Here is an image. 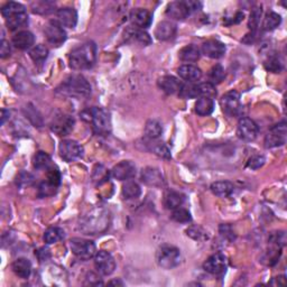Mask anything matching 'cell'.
Segmentation results:
<instances>
[{
    "label": "cell",
    "instance_id": "32",
    "mask_svg": "<svg viewBox=\"0 0 287 287\" xmlns=\"http://www.w3.org/2000/svg\"><path fill=\"white\" fill-rule=\"evenodd\" d=\"M121 194L126 200H134V198L139 197L141 194L140 186L138 185L134 181H127L123 185V190H121Z\"/></svg>",
    "mask_w": 287,
    "mask_h": 287
},
{
    "label": "cell",
    "instance_id": "28",
    "mask_svg": "<svg viewBox=\"0 0 287 287\" xmlns=\"http://www.w3.org/2000/svg\"><path fill=\"white\" fill-rule=\"evenodd\" d=\"M13 272L18 276V277L26 279L28 278L32 273V264L26 258H18L12 265Z\"/></svg>",
    "mask_w": 287,
    "mask_h": 287
},
{
    "label": "cell",
    "instance_id": "16",
    "mask_svg": "<svg viewBox=\"0 0 287 287\" xmlns=\"http://www.w3.org/2000/svg\"><path fill=\"white\" fill-rule=\"evenodd\" d=\"M258 126L249 118H241L237 126V135L245 141H253L258 136Z\"/></svg>",
    "mask_w": 287,
    "mask_h": 287
},
{
    "label": "cell",
    "instance_id": "13",
    "mask_svg": "<svg viewBox=\"0 0 287 287\" xmlns=\"http://www.w3.org/2000/svg\"><path fill=\"white\" fill-rule=\"evenodd\" d=\"M220 104H221V108L225 114L229 117H236V116H238L241 108L240 95L236 90H231L221 98Z\"/></svg>",
    "mask_w": 287,
    "mask_h": 287
},
{
    "label": "cell",
    "instance_id": "35",
    "mask_svg": "<svg viewBox=\"0 0 287 287\" xmlns=\"http://www.w3.org/2000/svg\"><path fill=\"white\" fill-rule=\"evenodd\" d=\"M145 134L146 137L150 138V139H157L163 134L162 124L155 119L148 120L145 127Z\"/></svg>",
    "mask_w": 287,
    "mask_h": 287
},
{
    "label": "cell",
    "instance_id": "5",
    "mask_svg": "<svg viewBox=\"0 0 287 287\" xmlns=\"http://www.w3.org/2000/svg\"><path fill=\"white\" fill-rule=\"evenodd\" d=\"M84 118L92 124V128L98 135H106L110 131V117L106 110L93 107L83 113Z\"/></svg>",
    "mask_w": 287,
    "mask_h": 287
},
{
    "label": "cell",
    "instance_id": "18",
    "mask_svg": "<svg viewBox=\"0 0 287 287\" xmlns=\"http://www.w3.org/2000/svg\"><path fill=\"white\" fill-rule=\"evenodd\" d=\"M112 178L119 181H129L136 176V165L130 161H123L111 169Z\"/></svg>",
    "mask_w": 287,
    "mask_h": 287
},
{
    "label": "cell",
    "instance_id": "1",
    "mask_svg": "<svg viewBox=\"0 0 287 287\" xmlns=\"http://www.w3.org/2000/svg\"><path fill=\"white\" fill-rule=\"evenodd\" d=\"M110 223V212L107 209L98 207L90 210L80 220L79 229L84 235H98L104 233Z\"/></svg>",
    "mask_w": 287,
    "mask_h": 287
},
{
    "label": "cell",
    "instance_id": "34",
    "mask_svg": "<svg viewBox=\"0 0 287 287\" xmlns=\"http://www.w3.org/2000/svg\"><path fill=\"white\" fill-rule=\"evenodd\" d=\"M184 201H185V196L183 194H181V193L175 191H170L167 193L166 196H165V207L169 210H175L178 208H181Z\"/></svg>",
    "mask_w": 287,
    "mask_h": 287
},
{
    "label": "cell",
    "instance_id": "12",
    "mask_svg": "<svg viewBox=\"0 0 287 287\" xmlns=\"http://www.w3.org/2000/svg\"><path fill=\"white\" fill-rule=\"evenodd\" d=\"M60 155L65 162H74L83 155V147L78 141L66 139L60 144Z\"/></svg>",
    "mask_w": 287,
    "mask_h": 287
},
{
    "label": "cell",
    "instance_id": "17",
    "mask_svg": "<svg viewBox=\"0 0 287 287\" xmlns=\"http://www.w3.org/2000/svg\"><path fill=\"white\" fill-rule=\"evenodd\" d=\"M227 257L222 252L213 253L203 264V269L212 275H220L227 269Z\"/></svg>",
    "mask_w": 287,
    "mask_h": 287
},
{
    "label": "cell",
    "instance_id": "46",
    "mask_svg": "<svg viewBox=\"0 0 287 287\" xmlns=\"http://www.w3.org/2000/svg\"><path fill=\"white\" fill-rule=\"evenodd\" d=\"M58 190V187L56 186H54L53 184L49 183L48 181L46 182H43V183L40 185V195L43 196V197H45V196H51V195H54L55 194V192H56Z\"/></svg>",
    "mask_w": 287,
    "mask_h": 287
},
{
    "label": "cell",
    "instance_id": "29",
    "mask_svg": "<svg viewBox=\"0 0 287 287\" xmlns=\"http://www.w3.org/2000/svg\"><path fill=\"white\" fill-rule=\"evenodd\" d=\"M179 56L181 61H183L185 63H194L201 56V49L194 44H191V45H186L181 49Z\"/></svg>",
    "mask_w": 287,
    "mask_h": 287
},
{
    "label": "cell",
    "instance_id": "54",
    "mask_svg": "<svg viewBox=\"0 0 287 287\" xmlns=\"http://www.w3.org/2000/svg\"><path fill=\"white\" fill-rule=\"evenodd\" d=\"M10 55V46H9V43L7 41L3 40L2 41V46H0V56L2 59L7 58Z\"/></svg>",
    "mask_w": 287,
    "mask_h": 287
},
{
    "label": "cell",
    "instance_id": "10",
    "mask_svg": "<svg viewBox=\"0 0 287 287\" xmlns=\"http://www.w3.org/2000/svg\"><path fill=\"white\" fill-rule=\"evenodd\" d=\"M287 139V126L285 121L274 126L265 137V147L275 148L285 145Z\"/></svg>",
    "mask_w": 287,
    "mask_h": 287
},
{
    "label": "cell",
    "instance_id": "27",
    "mask_svg": "<svg viewBox=\"0 0 287 287\" xmlns=\"http://www.w3.org/2000/svg\"><path fill=\"white\" fill-rule=\"evenodd\" d=\"M35 43V37L28 31H20L13 36V44L19 49H28Z\"/></svg>",
    "mask_w": 287,
    "mask_h": 287
},
{
    "label": "cell",
    "instance_id": "43",
    "mask_svg": "<svg viewBox=\"0 0 287 287\" xmlns=\"http://www.w3.org/2000/svg\"><path fill=\"white\" fill-rule=\"evenodd\" d=\"M109 172L108 170L104 168L102 165H98L95 168V172H93V182L97 185H101L103 183H106V182L109 180Z\"/></svg>",
    "mask_w": 287,
    "mask_h": 287
},
{
    "label": "cell",
    "instance_id": "39",
    "mask_svg": "<svg viewBox=\"0 0 287 287\" xmlns=\"http://www.w3.org/2000/svg\"><path fill=\"white\" fill-rule=\"evenodd\" d=\"M30 56L35 63L42 64L48 56V49L44 45H36L30 51Z\"/></svg>",
    "mask_w": 287,
    "mask_h": 287
},
{
    "label": "cell",
    "instance_id": "50",
    "mask_svg": "<svg viewBox=\"0 0 287 287\" xmlns=\"http://www.w3.org/2000/svg\"><path fill=\"white\" fill-rule=\"evenodd\" d=\"M220 234H221V236L224 237V238H227L229 240L235 239L234 231H233V229H231L230 225H228V224L220 225Z\"/></svg>",
    "mask_w": 287,
    "mask_h": 287
},
{
    "label": "cell",
    "instance_id": "51",
    "mask_svg": "<svg viewBox=\"0 0 287 287\" xmlns=\"http://www.w3.org/2000/svg\"><path fill=\"white\" fill-rule=\"evenodd\" d=\"M85 285H102L103 283L101 281V279L99 278V276L93 274V273H89L85 277Z\"/></svg>",
    "mask_w": 287,
    "mask_h": 287
},
{
    "label": "cell",
    "instance_id": "36",
    "mask_svg": "<svg viewBox=\"0 0 287 287\" xmlns=\"http://www.w3.org/2000/svg\"><path fill=\"white\" fill-rule=\"evenodd\" d=\"M63 238H64V230L58 227L49 228L45 231V234H44V241L48 245L56 244V242L61 241Z\"/></svg>",
    "mask_w": 287,
    "mask_h": 287
},
{
    "label": "cell",
    "instance_id": "52",
    "mask_svg": "<svg viewBox=\"0 0 287 287\" xmlns=\"http://www.w3.org/2000/svg\"><path fill=\"white\" fill-rule=\"evenodd\" d=\"M32 181H33V176L30 173L21 172L18 175V178H17V184H19V185H26V184H30Z\"/></svg>",
    "mask_w": 287,
    "mask_h": 287
},
{
    "label": "cell",
    "instance_id": "8",
    "mask_svg": "<svg viewBox=\"0 0 287 287\" xmlns=\"http://www.w3.org/2000/svg\"><path fill=\"white\" fill-rule=\"evenodd\" d=\"M180 96L186 98V99H194V98H211L217 97V91H215V87L210 83V82H206V83H189V84H183V88L180 92Z\"/></svg>",
    "mask_w": 287,
    "mask_h": 287
},
{
    "label": "cell",
    "instance_id": "3",
    "mask_svg": "<svg viewBox=\"0 0 287 287\" xmlns=\"http://www.w3.org/2000/svg\"><path fill=\"white\" fill-rule=\"evenodd\" d=\"M58 92L72 98L84 99L91 95V85L83 76L74 74L63 81L58 88Z\"/></svg>",
    "mask_w": 287,
    "mask_h": 287
},
{
    "label": "cell",
    "instance_id": "55",
    "mask_svg": "<svg viewBox=\"0 0 287 287\" xmlns=\"http://www.w3.org/2000/svg\"><path fill=\"white\" fill-rule=\"evenodd\" d=\"M9 116H10L9 110H6V109L2 110V125L6 123V120L9 118Z\"/></svg>",
    "mask_w": 287,
    "mask_h": 287
},
{
    "label": "cell",
    "instance_id": "6",
    "mask_svg": "<svg viewBox=\"0 0 287 287\" xmlns=\"http://www.w3.org/2000/svg\"><path fill=\"white\" fill-rule=\"evenodd\" d=\"M157 264L164 269H173L181 264L182 256L179 248L172 245H164L157 250Z\"/></svg>",
    "mask_w": 287,
    "mask_h": 287
},
{
    "label": "cell",
    "instance_id": "47",
    "mask_svg": "<svg viewBox=\"0 0 287 287\" xmlns=\"http://www.w3.org/2000/svg\"><path fill=\"white\" fill-rule=\"evenodd\" d=\"M48 172H47V181L49 183L53 184L54 186L59 187L60 183H61V173L60 170L56 167H48Z\"/></svg>",
    "mask_w": 287,
    "mask_h": 287
},
{
    "label": "cell",
    "instance_id": "38",
    "mask_svg": "<svg viewBox=\"0 0 287 287\" xmlns=\"http://www.w3.org/2000/svg\"><path fill=\"white\" fill-rule=\"evenodd\" d=\"M55 3L53 2H35L32 4L33 13L40 14V15H48L54 12Z\"/></svg>",
    "mask_w": 287,
    "mask_h": 287
},
{
    "label": "cell",
    "instance_id": "26",
    "mask_svg": "<svg viewBox=\"0 0 287 287\" xmlns=\"http://www.w3.org/2000/svg\"><path fill=\"white\" fill-rule=\"evenodd\" d=\"M176 34V25L172 21L165 20L159 23L155 30V36L158 41H168Z\"/></svg>",
    "mask_w": 287,
    "mask_h": 287
},
{
    "label": "cell",
    "instance_id": "23",
    "mask_svg": "<svg viewBox=\"0 0 287 287\" xmlns=\"http://www.w3.org/2000/svg\"><path fill=\"white\" fill-rule=\"evenodd\" d=\"M58 21L63 27H68V28H74L78 24V13L73 8H61L56 13Z\"/></svg>",
    "mask_w": 287,
    "mask_h": 287
},
{
    "label": "cell",
    "instance_id": "31",
    "mask_svg": "<svg viewBox=\"0 0 287 287\" xmlns=\"http://www.w3.org/2000/svg\"><path fill=\"white\" fill-rule=\"evenodd\" d=\"M146 145L148 146V148H150V151L153 152L158 157H162L164 159H169L172 157L168 147L162 141H158L157 139H150V138H148Z\"/></svg>",
    "mask_w": 287,
    "mask_h": 287
},
{
    "label": "cell",
    "instance_id": "4",
    "mask_svg": "<svg viewBox=\"0 0 287 287\" xmlns=\"http://www.w3.org/2000/svg\"><path fill=\"white\" fill-rule=\"evenodd\" d=\"M2 15L6 20L10 31H16L23 27L28 21L26 8L23 5L15 2H9L2 8Z\"/></svg>",
    "mask_w": 287,
    "mask_h": 287
},
{
    "label": "cell",
    "instance_id": "49",
    "mask_svg": "<svg viewBox=\"0 0 287 287\" xmlns=\"http://www.w3.org/2000/svg\"><path fill=\"white\" fill-rule=\"evenodd\" d=\"M265 164V157L264 156H252L247 163V167L251 169H258L261 168Z\"/></svg>",
    "mask_w": 287,
    "mask_h": 287
},
{
    "label": "cell",
    "instance_id": "44",
    "mask_svg": "<svg viewBox=\"0 0 287 287\" xmlns=\"http://www.w3.org/2000/svg\"><path fill=\"white\" fill-rule=\"evenodd\" d=\"M51 165V157L45 152H38L34 157V167L37 169L48 168Z\"/></svg>",
    "mask_w": 287,
    "mask_h": 287
},
{
    "label": "cell",
    "instance_id": "14",
    "mask_svg": "<svg viewBox=\"0 0 287 287\" xmlns=\"http://www.w3.org/2000/svg\"><path fill=\"white\" fill-rule=\"evenodd\" d=\"M51 130L59 136H68L73 130L74 119L69 114L59 113L51 121Z\"/></svg>",
    "mask_w": 287,
    "mask_h": 287
},
{
    "label": "cell",
    "instance_id": "53",
    "mask_svg": "<svg viewBox=\"0 0 287 287\" xmlns=\"http://www.w3.org/2000/svg\"><path fill=\"white\" fill-rule=\"evenodd\" d=\"M186 233H187V236L191 235V234H195V235H192L191 236L192 238L195 239V240H201L202 239V236L204 237V233H202L201 229L197 228V227H192V228H190L189 230H187Z\"/></svg>",
    "mask_w": 287,
    "mask_h": 287
},
{
    "label": "cell",
    "instance_id": "24",
    "mask_svg": "<svg viewBox=\"0 0 287 287\" xmlns=\"http://www.w3.org/2000/svg\"><path fill=\"white\" fill-rule=\"evenodd\" d=\"M141 181L150 186L161 187L164 185V178L162 173L159 172V169L154 167H147L141 170Z\"/></svg>",
    "mask_w": 287,
    "mask_h": 287
},
{
    "label": "cell",
    "instance_id": "22",
    "mask_svg": "<svg viewBox=\"0 0 287 287\" xmlns=\"http://www.w3.org/2000/svg\"><path fill=\"white\" fill-rule=\"evenodd\" d=\"M183 84L184 83H182L180 79L173 75H165L158 80V87L167 95H176V93L180 95Z\"/></svg>",
    "mask_w": 287,
    "mask_h": 287
},
{
    "label": "cell",
    "instance_id": "48",
    "mask_svg": "<svg viewBox=\"0 0 287 287\" xmlns=\"http://www.w3.org/2000/svg\"><path fill=\"white\" fill-rule=\"evenodd\" d=\"M269 241L274 244L277 248H281L286 242V236L284 231H279V233H274L272 236H270Z\"/></svg>",
    "mask_w": 287,
    "mask_h": 287
},
{
    "label": "cell",
    "instance_id": "41",
    "mask_svg": "<svg viewBox=\"0 0 287 287\" xmlns=\"http://www.w3.org/2000/svg\"><path fill=\"white\" fill-rule=\"evenodd\" d=\"M224 76H225L224 69L220 64H217L214 65L209 72V82L214 85L217 83H220V82H222Z\"/></svg>",
    "mask_w": 287,
    "mask_h": 287
},
{
    "label": "cell",
    "instance_id": "7",
    "mask_svg": "<svg viewBox=\"0 0 287 287\" xmlns=\"http://www.w3.org/2000/svg\"><path fill=\"white\" fill-rule=\"evenodd\" d=\"M202 7L201 3L198 2H174L170 3L166 8V15L169 18L176 20L185 19L193 13L196 12Z\"/></svg>",
    "mask_w": 287,
    "mask_h": 287
},
{
    "label": "cell",
    "instance_id": "2",
    "mask_svg": "<svg viewBox=\"0 0 287 287\" xmlns=\"http://www.w3.org/2000/svg\"><path fill=\"white\" fill-rule=\"evenodd\" d=\"M97 59V46L93 42L74 48L70 54V66L74 70H88L92 68Z\"/></svg>",
    "mask_w": 287,
    "mask_h": 287
},
{
    "label": "cell",
    "instance_id": "45",
    "mask_svg": "<svg viewBox=\"0 0 287 287\" xmlns=\"http://www.w3.org/2000/svg\"><path fill=\"white\" fill-rule=\"evenodd\" d=\"M262 14H263L262 7H256V8L252 9V12L250 14L249 23H248V27H249V30H251L252 33L256 32L257 27L259 26V23H261Z\"/></svg>",
    "mask_w": 287,
    "mask_h": 287
},
{
    "label": "cell",
    "instance_id": "42",
    "mask_svg": "<svg viewBox=\"0 0 287 287\" xmlns=\"http://www.w3.org/2000/svg\"><path fill=\"white\" fill-rule=\"evenodd\" d=\"M170 218H172V220H174L175 222L179 223H186L190 222L192 220L190 212L183 208H178L173 210V213L170 214Z\"/></svg>",
    "mask_w": 287,
    "mask_h": 287
},
{
    "label": "cell",
    "instance_id": "19",
    "mask_svg": "<svg viewBox=\"0 0 287 287\" xmlns=\"http://www.w3.org/2000/svg\"><path fill=\"white\" fill-rule=\"evenodd\" d=\"M201 53L210 59H221L225 53V45L220 41L210 40L204 42L201 47Z\"/></svg>",
    "mask_w": 287,
    "mask_h": 287
},
{
    "label": "cell",
    "instance_id": "9",
    "mask_svg": "<svg viewBox=\"0 0 287 287\" xmlns=\"http://www.w3.org/2000/svg\"><path fill=\"white\" fill-rule=\"evenodd\" d=\"M71 251L74 255L82 259V261H89L90 258L95 257L97 253L96 244L92 240L82 239V238H73L70 241Z\"/></svg>",
    "mask_w": 287,
    "mask_h": 287
},
{
    "label": "cell",
    "instance_id": "21",
    "mask_svg": "<svg viewBox=\"0 0 287 287\" xmlns=\"http://www.w3.org/2000/svg\"><path fill=\"white\" fill-rule=\"evenodd\" d=\"M130 20L137 28L145 30L152 25L153 16L146 9L136 8L130 14Z\"/></svg>",
    "mask_w": 287,
    "mask_h": 287
},
{
    "label": "cell",
    "instance_id": "37",
    "mask_svg": "<svg viewBox=\"0 0 287 287\" xmlns=\"http://www.w3.org/2000/svg\"><path fill=\"white\" fill-rule=\"evenodd\" d=\"M281 23V18L278 14L274 12H269L266 16H265L264 21H263V30L269 32L275 28H277L279 24Z\"/></svg>",
    "mask_w": 287,
    "mask_h": 287
},
{
    "label": "cell",
    "instance_id": "20",
    "mask_svg": "<svg viewBox=\"0 0 287 287\" xmlns=\"http://www.w3.org/2000/svg\"><path fill=\"white\" fill-rule=\"evenodd\" d=\"M125 40L130 43H138L140 45L148 46L152 44V38L148 33L137 27H129L125 32Z\"/></svg>",
    "mask_w": 287,
    "mask_h": 287
},
{
    "label": "cell",
    "instance_id": "40",
    "mask_svg": "<svg viewBox=\"0 0 287 287\" xmlns=\"http://www.w3.org/2000/svg\"><path fill=\"white\" fill-rule=\"evenodd\" d=\"M264 65L265 69L269 72H273V73H279L283 70V62L278 58V55L276 54H270L267 60L265 61Z\"/></svg>",
    "mask_w": 287,
    "mask_h": 287
},
{
    "label": "cell",
    "instance_id": "33",
    "mask_svg": "<svg viewBox=\"0 0 287 287\" xmlns=\"http://www.w3.org/2000/svg\"><path fill=\"white\" fill-rule=\"evenodd\" d=\"M214 102L211 98H198L195 103V112L198 116H209L213 112Z\"/></svg>",
    "mask_w": 287,
    "mask_h": 287
},
{
    "label": "cell",
    "instance_id": "15",
    "mask_svg": "<svg viewBox=\"0 0 287 287\" xmlns=\"http://www.w3.org/2000/svg\"><path fill=\"white\" fill-rule=\"evenodd\" d=\"M95 267L99 274L103 276L111 275L116 269L114 258L108 251H98L95 256Z\"/></svg>",
    "mask_w": 287,
    "mask_h": 287
},
{
    "label": "cell",
    "instance_id": "56",
    "mask_svg": "<svg viewBox=\"0 0 287 287\" xmlns=\"http://www.w3.org/2000/svg\"><path fill=\"white\" fill-rule=\"evenodd\" d=\"M109 285H121L123 286L124 283L121 280L119 279H116V280H111V281H109Z\"/></svg>",
    "mask_w": 287,
    "mask_h": 287
},
{
    "label": "cell",
    "instance_id": "11",
    "mask_svg": "<svg viewBox=\"0 0 287 287\" xmlns=\"http://www.w3.org/2000/svg\"><path fill=\"white\" fill-rule=\"evenodd\" d=\"M44 33H45L48 43L55 47L61 46L66 41V32L58 20L48 21L44 28Z\"/></svg>",
    "mask_w": 287,
    "mask_h": 287
},
{
    "label": "cell",
    "instance_id": "25",
    "mask_svg": "<svg viewBox=\"0 0 287 287\" xmlns=\"http://www.w3.org/2000/svg\"><path fill=\"white\" fill-rule=\"evenodd\" d=\"M178 74L181 79H183L190 83H194L202 78V71L195 65L184 64L178 69Z\"/></svg>",
    "mask_w": 287,
    "mask_h": 287
},
{
    "label": "cell",
    "instance_id": "30",
    "mask_svg": "<svg viewBox=\"0 0 287 287\" xmlns=\"http://www.w3.org/2000/svg\"><path fill=\"white\" fill-rule=\"evenodd\" d=\"M211 192L219 197H228L234 193V184L229 181H219L211 184Z\"/></svg>",
    "mask_w": 287,
    "mask_h": 287
}]
</instances>
